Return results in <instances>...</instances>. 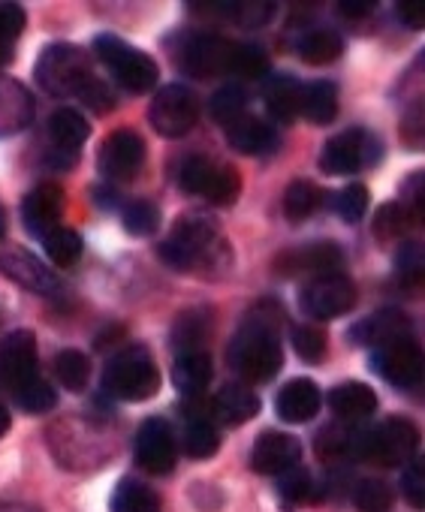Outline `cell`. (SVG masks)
Here are the masks:
<instances>
[{
	"label": "cell",
	"instance_id": "cell-1",
	"mask_svg": "<svg viewBox=\"0 0 425 512\" xmlns=\"http://www.w3.org/2000/svg\"><path fill=\"white\" fill-rule=\"evenodd\" d=\"M163 263L175 272L205 275V278H224L233 269V247L224 241L218 226L202 214L181 217L169 238L160 241Z\"/></svg>",
	"mask_w": 425,
	"mask_h": 512
},
{
	"label": "cell",
	"instance_id": "cell-2",
	"mask_svg": "<svg viewBox=\"0 0 425 512\" xmlns=\"http://www.w3.org/2000/svg\"><path fill=\"white\" fill-rule=\"evenodd\" d=\"M278 326H281V308L263 302L257 311H251L245 326L236 332L230 344V362L248 383H266L281 371L284 356H281Z\"/></svg>",
	"mask_w": 425,
	"mask_h": 512
},
{
	"label": "cell",
	"instance_id": "cell-3",
	"mask_svg": "<svg viewBox=\"0 0 425 512\" xmlns=\"http://www.w3.org/2000/svg\"><path fill=\"white\" fill-rule=\"evenodd\" d=\"M103 389L121 401H145L160 389V371L145 347H127L118 353L103 374Z\"/></svg>",
	"mask_w": 425,
	"mask_h": 512
},
{
	"label": "cell",
	"instance_id": "cell-4",
	"mask_svg": "<svg viewBox=\"0 0 425 512\" xmlns=\"http://www.w3.org/2000/svg\"><path fill=\"white\" fill-rule=\"evenodd\" d=\"M94 79L91 61L79 46L55 43L37 61V82L52 97H76Z\"/></svg>",
	"mask_w": 425,
	"mask_h": 512
},
{
	"label": "cell",
	"instance_id": "cell-5",
	"mask_svg": "<svg viewBox=\"0 0 425 512\" xmlns=\"http://www.w3.org/2000/svg\"><path fill=\"white\" fill-rule=\"evenodd\" d=\"M178 184L215 205H233L242 193V178L233 166H221L208 157H187L178 169Z\"/></svg>",
	"mask_w": 425,
	"mask_h": 512
},
{
	"label": "cell",
	"instance_id": "cell-6",
	"mask_svg": "<svg viewBox=\"0 0 425 512\" xmlns=\"http://www.w3.org/2000/svg\"><path fill=\"white\" fill-rule=\"evenodd\" d=\"M94 49H97V58L112 70V76H115L127 91L145 94V91H151V88L157 85V64H154L151 55L136 52V49H130L124 40L109 37V34L97 37Z\"/></svg>",
	"mask_w": 425,
	"mask_h": 512
},
{
	"label": "cell",
	"instance_id": "cell-7",
	"mask_svg": "<svg viewBox=\"0 0 425 512\" xmlns=\"http://www.w3.org/2000/svg\"><path fill=\"white\" fill-rule=\"evenodd\" d=\"M416 440V428L407 419H386L380 428L362 431L359 458L383 467H398L416 458Z\"/></svg>",
	"mask_w": 425,
	"mask_h": 512
},
{
	"label": "cell",
	"instance_id": "cell-8",
	"mask_svg": "<svg viewBox=\"0 0 425 512\" xmlns=\"http://www.w3.org/2000/svg\"><path fill=\"white\" fill-rule=\"evenodd\" d=\"M199 97L184 88V85H166L157 91V97L151 100L148 109V121L151 127L166 136V139H178L184 133H190L199 121Z\"/></svg>",
	"mask_w": 425,
	"mask_h": 512
},
{
	"label": "cell",
	"instance_id": "cell-9",
	"mask_svg": "<svg viewBox=\"0 0 425 512\" xmlns=\"http://www.w3.org/2000/svg\"><path fill=\"white\" fill-rule=\"evenodd\" d=\"M380 157V142L362 127H350L332 136L320 154V169L329 175H350L362 166H371Z\"/></svg>",
	"mask_w": 425,
	"mask_h": 512
},
{
	"label": "cell",
	"instance_id": "cell-10",
	"mask_svg": "<svg viewBox=\"0 0 425 512\" xmlns=\"http://www.w3.org/2000/svg\"><path fill=\"white\" fill-rule=\"evenodd\" d=\"M302 311L314 320H338L344 314L353 311L356 305V287L347 275L335 272V275H323V278H314L302 296Z\"/></svg>",
	"mask_w": 425,
	"mask_h": 512
},
{
	"label": "cell",
	"instance_id": "cell-11",
	"mask_svg": "<svg viewBox=\"0 0 425 512\" xmlns=\"http://www.w3.org/2000/svg\"><path fill=\"white\" fill-rule=\"evenodd\" d=\"M344 266V253L338 244L332 241H317V244H305L296 250H284L275 260V272L281 278H299V275H335Z\"/></svg>",
	"mask_w": 425,
	"mask_h": 512
},
{
	"label": "cell",
	"instance_id": "cell-12",
	"mask_svg": "<svg viewBox=\"0 0 425 512\" xmlns=\"http://www.w3.org/2000/svg\"><path fill=\"white\" fill-rule=\"evenodd\" d=\"M100 172L112 181H133L145 166V142L133 130H115L100 148Z\"/></svg>",
	"mask_w": 425,
	"mask_h": 512
},
{
	"label": "cell",
	"instance_id": "cell-13",
	"mask_svg": "<svg viewBox=\"0 0 425 512\" xmlns=\"http://www.w3.org/2000/svg\"><path fill=\"white\" fill-rule=\"evenodd\" d=\"M371 371L380 374L395 389H413L422 377V353L410 338L386 344V347L374 350Z\"/></svg>",
	"mask_w": 425,
	"mask_h": 512
},
{
	"label": "cell",
	"instance_id": "cell-14",
	"mask_svg": "<svg viewBox=\"0 0 425 512\" xmlns=\"http://www.w3.org/2000/svg\"><path fill=\"white\" fill-rule=\"evenodd\" d=\"M133 449H136L139 467L148 470V473H154V476L172 473L175 458H178V446H175L172 428H169L163 419H148V422H142V428L136 431Z\"/></svg>",
	"mask_w": 425,
	"mask_h": 512
},
{
	"label": "cell",
	"instance_id": "cell-15",
	"mask_svg": "<svg viewBox=\"0 0 425 512\" xmlns=\"http://www.w3.org/2000/svg\"><path fill=\"white\" fill-rule=\"evenodd\" d=\"M233 46L218 34H196L184 43L181 52V64L190 76L196 79H211V76H221L230 73V58H233Z\"/></svg>",
	"mask_w": 425,
	"mask_h": 512
},
{
	"label": "cell",
	"instance_id": "cell-16",
	"mask_svg": "<svg viewBox=\"0 0 425 512\" xmlns=\"http://www.w3.org/2000/svg\"><path fill=\"white\" fill-rule=\"evenodd\" d=\"M37 338L31 332H13L4 347H0V380L7 383V389H19L28 380L40 377L37 374Z\"/></svg>",
	"mask_w": 425,
	"mask_h": 512
},
{
	"label": "cell",
	"instance_id": "cell-17",
	"mask_svg": "<svg viewBox=\"0 0 425 512\" xmlns=\"http://www.w3.org/2000/svg\"><path fill=\"white\" fill-rule=\"evenodd\" d=\"M302 458V443L290 434L266 431L251 449V467L266 476H281L293 470Z\"/></svg>",
	"mask_w": 425,
	"mask_h": 512
},
{
	"label": "cell",
	"instance_id": "cell-18",
	"mask_svg": "<svg viewBox=\"0 0 425 512\" xmlns=\"http://www.w3.org/2000/svg\"><path fill=\"white\" fill-rule=\"evenodd\" d=\"M0 269H4V275L10 281H16L19 287H25L34 296H55L61 290L58 278L37 260V256H31L25 250H13V253L0 256Z\"/></svg>",
	"mask_w": 425,
	"mask_h": 512
},
{
	"label": "cell",
	"instance_id": "cell-19",
	"mask_svg": "<svg viewBox=\"0 0 425 512\" xmlns=\"http://www.w3.org/2000/svg\"><path fill=\"white\" fill-rule=\"evenodd\" d=\"M25 229L37 238H46L52 229L61 226V190L55 184H43L34 193H28L22 205Z\"/></svg>",
	"mask_w": 425,
	"mask_h": 512
},
{
	"label": "cell",
	"instance_id": "cell-20",
	"mask_svg": "<svg viewBox=\"0 0 425 512\" xmlns=\"http://www.w3.org/2000/svg\"><path fill=\"white\" fill-rule=\"evenodd\" d=\"M350 338L362 347H386V344H395V341H404L410 338V320L401 314V311H380L362 323L353 326Z\"/></svg>",
	"mask_w": 425,
	"mask_h": 512
},
{
	"label": "cell",
	"instance_id": "cell-21",
	"mask_svg": "<svg viewBox=\"0 0 425 512\" xmlns=\"http://www.w3.org/2000/svg\"><path fill=\"white\" fill-rule=\"evenodd\" d=\"M320 404H323V395L320 389L314 386V380H290L281 392H278V416L290 425H302V422H311L317 413H320Z\"/></svg>",
	"mask_w": 425,
	"mask_h": 512
},
{
	"label": "cell",
	"instance_id": "cell-22",
	"mask_svg": "<svg viewBox=\"0 0 425 512\" xmlns=\"http://www.w3.org/2000/svg\"><path fill=\"white\" fill-rule=\"evenodd\" d=\"M34 118V100L28 88L16 79L0 76V136L25 130Z\"/></svg>",
	"mask_w": 425,
	"mask_h": 512
},
{
	"label": "cell",
	"instance_id": "cell-23",
	"mask_svg": "<svg viewBox=\"0 0 425 512\" xmlns=\"http://www.w3.org/2000/svg\"><path fill=\"white\" fill-rule=\"evenodd\" d=\"M227 136H230V145H233L236 151L251 154V157L269 154V151H275V148L281 145V139H278V133H275L272 124L257 121V118H248V115L239 118L236 124H230V127H227Z\"/></svg>",
	"mask_w": 425,
	"mask_h": 512
},
{
	"label": "cell",
	"instance_id": "cell-24",
	"mask_svg": "<svg viewBox=\"0 0 425 512\" xmlns=\"http://www.w3.org/2000/svg\"><path fill=\"white\" fill-rule=\"evenodd\" d=\"M329 407H332L341 419H347V422H362V419L374 416V410H377V395H374L371 386L353 380V383H341L338 389L329 392Z\"/></svg>",
	"mask_w": 425,
	"mask_h": 512
},
{
	"label": "cell",
	"instance_id": "cell-25",
	"mask_svg": "<svg viewBox=\"0 0 425 512\" xmlns=\"http://www.w3.org/2000/svg\"><path fill=\"white\" fill-rule=\"evenodd\" d=\"M211 332H215V323H211L208 311H184L172 323V347L178 356L181 353H202Z\"/></svg>",
	"mask_w": 425,
	"mask_h": 512
},
{
	"label": "cell",
	"instance_id": "cell-26",
	"mask_svg": "<svg viewBox=\"0 0 425 512\" xmlns=\"http://www.w3.org/2000/svg\"><path fill=\"white\" fill-rule=\"evenodd\" d=\"M211 410L227 425H245L260 413V398L248 386H224L211 401Z\"/></svg>",
	"mask_w": 425,
	"mask_h": 512
},
{
	"label": "cell",
	"instance_id": "cell-27",
	"mask_svg": "<svg viewBox=\"0 0 425 512\" xmlns=\"http://www.w3.org/2000/svg\"><path fill=\"white\" fill-rule=\"evenodd\" d=\"M299 112L311 124H332L338 115V88L332 82H311L299 91Z\"/></svg>",
	"mask_w": 425,
	"mask_h": 512
},
{
	"label": "cell",
	"instance_id": "cell-28",
	"mask_svg": "<svg viewBox=\"0 0 425 512\" xmlns=\"http://www.w3.org/2000/svg\"><path fill=\"white\" fill-rule=\"evenodd\" d=\"M211 380V356L202 353H181L172 365V383L184 395H199Z\"/></svg>",
	"mask_w": 425,
	"mask_h": 512
},
{
	"label": "cell",
	"instance_id": "cell-29",
	"mask_svg": "<svg viewBox=\"0 0 425 512\" xmlns=\"http://www.w3.org/2000/svg\"><path fill=\"white\" fill-rule=\"evenodd\" d=\"M49 136H52V142L61 151H76L91 136V127H88V121L76 109H58L49 118Z\"/></svg>",
	"mask_w": 425,
	"mask_h": 512
},
{
	"label": "cell",
	"instance_id": "cell-30",
	"mask_svg": "<svg viewBox=\"0 0 425 512\" xmlns=\"http://www.w3.org/2000/svg\"><path fill=\"white\" fill-rule=\"evenodd\" d=\"M362 431H350V425H329L317 434V455L323 461L335 458H359Z\"/></svg>",
	"mask_w": 425,
	"mask_h": 512
},
{
	"label": "cell",
	"instance_id": "cell-31",
	"mask_svg": "<svg viewBox=\"0 0 425 512\" xmlns=\"http://www.w3.org/2000/svg\"><path fill=\"white\" fill-rule=\"evenodd\" d=\"M299 91L302 85L290 76H278L266 88V109L278 124H290L299 115Z\"/></svg>",
	"mask_w": 425,
	"mask_h": 512
},
{
	"label": "cell",
	"instance_id": "cell-32",
	"mask_svg": "<svg viewBox=\"0 0 425 512\" xmlns=\"http://www.w3.org/2000/svg\"><path fill=\"white\" fill-rule=\"evenodd\" d=\"M112 512H160V497L136 479H121L112 494Z\"/></svg>",
	"mask_w": 425,
	"mask_h": 512
},
{
	"label": "cell",
	"instance_id": "cell-33",
	"mask_svg": "<svg viewBox=\"0 0 425 512\" xmlns=\"http://www.w3.org/2000/svg\"><path fill=\"white\" fill-rule=\"evenodd\" d=\"M218 449H221V434L205 416H196V419L187 422V428H184V452L193 461H205V458L215 455Z\"/></svg>",
	"mask_w": 425,
	"mask_h": 512
},
{
	"label": "cell",
	"instance_id": "cell-34",
	"mask_svg": "<svg viewBox=\"0 0 425 512\" xmlns=\"http://www.w3.org/2000/svg\"><path fill=\"white\" fill-rule=\"evenodd\" d=\"M341 49H344L341 37H338L335 31H326V28L311 31V34H305V37L299 40V58H302L305 64H314V67L332 64V61L341 55Z\"/></svg>",
	"mask_w": 425,
	"mask_h": 512
},
{
	"label": "cell",
	"instance_id": "cell-35",
	"mask_svg": "<svg viewBox=\"0 0 425 512\" xmlns=\"http://www.w3.org/2000/svg\"><path fill=\"white\" fill-rule=\"evenodd\" d=\"M320 205H323V190L311 181H293L284 193V214L293 223L308 220Z\"/></svg>",
	"mask_w": 425,
	"mask_h": 512
},
{
	"label": "cell",
	"instance_id": "cell-36",
	"mask_svg": "<svg viewBox=\"0 0 425 512\" xmlns=\"http://www.w3.org/2000/svg\"><path fill=\"white\" fill-rule=\"evenodd\" d=\"M413 214L404 202H386L377 208L374 214V235L380 241H395V238H404L407 229L413 226Z\"/></svg>",
	"mask_w": 425,
	"mask_h": 512
},
{
	"label": "cell",
	"instance_id": "cell-37",
	"mask_svg": "<svg viewBox=\"0 0 425 512\" xmlns=\"http://www.w3.org/2000/svg\"><path fill=\"white\" fill-rule=\"evenodd\" d=\"M43 241H46L49 260H52L55 266L70 269V266L79 263V256H82V238H79V232H73V229H67V226H58V229H52Z\"/></svg>",
	"mask_w": 425,
	"mask_h": 512
},
{
	"label": "cell",
	"instance_id": "cell-38",
	"mask_svg": "<svg viewBox=\"0 0 425 512\" xmlns=\"http://www.w3.org/2000/svg\"><path fill=\"white\" fill-rule=\"evenodd\" d=\"M55 374H58V380H61V386L67 389V392H85V386H88V377H91V365H88V359H85V353H79V350H64V353H58V359H55Z\"/></svg>",
	"mask_w": 425,
	"mask_h": 512
},
{
	"label": "cell",
	"instance_id": "cell-39",
	"mask_svg": "<svg viewBox=\"0 0 425 512\" xmlns=\"http://www.w3.org/2000/svg\"><path fill=\"white\" fill-rule=\"evenodd\" d=\"M208 109H211V115H215V121H221V124L230 127V124H236L239 118H245L248 94H245L242 85H227V88H221L215 97H211Z\"/></svg>",
	"mask_w": 425,
	"mask_h": 512
},
{
	"label": "cell",
	"instance_id": "cell-40",
	"mask_svg": "<svg viewBox=\"0 0 425 512\" xmlns=\"http://www.w3.org/2000/svg\"><path fill=\"white\" fill-rule=\"evenodd\" d=\"M25 31V10L19 4H0V67L13 61V43Z\"/></svg>",
	"mask_w": 425,
	"mask_h": 512
},
{
	"label": "cell",
	"instance_id": "cell-41",
	"mask_svg": "<svg viewBox=\"0 0 425 512\" xmlns=\"http://www.w3.org/2000/svg\"><path fill=\"white\" fill-rule=\"evenodd\" d=\"M278 494H281V500H284L287 509L308 503V500L314 497V482H311L308 470L293 467V470L281 473V479H278Z\"/></svg>",
	"mask_w": 425,
	"mask_h": 512
},
{
	"label": "cell",
	"instance_id": "cell-42",
	"mask_svg": "<svg viewBox=\"0 0 425 512\" xmlns=\"http://www.w3.org/2000/svg\"><path fill=\"white\" fill-rule=\"evenodd\" d=\"M230 70L245 76V79H263L269 73V55L260 46H233V58H230Z\"/></svg>",
	"mask_w": 425,
	"mask_h": 512
},
{
	"label": "cell",
	"instance_id": "cell-43",
	"mask_svg": "<svg viewBox=\"0 0 425 512\" xmlns=\"http://www.w3.org/2000/svg\"><path fill=\"white\" fill-rule=\"evenodd\" d=\"M16 398H19V404L28 410V413H46V410H52L55 407V389L46 383V380H40V377H34V380H28L25 386H19L16 389Z\"/></svg>",
	"mask_w": 425,
	"mask_h": 512
},
{
	"label": "cell",
	"instance_id": "cell-44",
	"mask_svg": "<svg viewBox=\"0 0 425 512\" xmlns=\"http://www.w3.org/2000/svg\"><path fill=\"white\" fill-rule=\"evenodd\" d=\"M157 223H160V211L145 199H136L124 208V229L133 235H151Z\"/></svg>",
	"mask_w": 425,
	"mask_h": 512
},
{
	"label": "cell",
	"instance_id": "cell-45",
	"mask_svg": "<svg viewBox=\"0 0 425 512\" xmlns=\"http://www.w3.org/2000/svg\"><path fill=\"white\" fill-rule=\"evenodd\" d=\"M356 506L362 512H386L392 506V488L380 479H362L356 488Z\"/></svg>",
	"mask_w": 425,
	"mask_h": 512
},
{
	"label": "cell",
	"instance_id": "cell-46",
	"mask_svg": "<svg viewBox=\"0 0 425 512\" xmlns=\"http://www.w3.org/2000/svg\"><path fill=\"white\" fill-rule=\"evenodd\" d=\"M293 347L305 362H320L326 356V335L314 326H296L293 329Z\"/></svg>",
	"mask_w": 425,
	"mask_h": 512
},
{
	"label": "cell",
	"instance_id": "cell-47",
	"mask_svg": "<svg viewBox=\"0 0 425 512\" xmlns=\"http://www.w3.org/2000/svg\"><path fill=\"white\" fill-rule=\"evenodd\" d=\"M338 214L347 220V223H359L368 211V190L365 184H350L338 193Z\"/></svg>",
	"mask_w": 425,
	"mask_h": 512
},
{
	"label": "cell",
	"instance_id": "cell-48",
	"mask_svg": "<svg viewBox=\"0 0 425 512\" xmlns=\"http://www.w3.org/2000/svg\"><path fill=\"white\" fill-rule=\"evenodd\" d=\"M221 13L233 16L242 28H263L275 16V7L272 4H236V7H224Z\"/></svg>",
	"mask_w": 425,
	"mask_h": 512
},
{
	"label": "cell",
	"instance_id": "cell-49",
	"mask_svg": "<svg viewBox=\"0 0 425 512\" xmlns=\"http://www.w3.org/2000/svg\"><path fill=\"white\" fill-rule=\"evenodd\" d=\"M395 266H398V275H401L407 284H419V278H422V250H419V244L407 241V244L398 250Z\"/></svg>",
	"mask_w": 425,
	"mask_h": 512
},
{
	"label": "cell",
	"instance_id": "cell-50",
	"mask_svg": "<svg viewBox=\"0 0 425 512\" xmlns=\"http://www.w3.org/2000/svg\"><path fill=\"white\" fill-rule=\"evenodd\" d=\"M401 488H404V497L410 500L413 509H422V506H425V476H422V464H419V461H413V464L404 470Z\"/></svg>",
	"mask_w": 425,
	"mask_h": 512
},
{
	"label": "cell",
	"instance_id": "cell-51",
	"mask_svg": "<svg viewBox=\"0 0 425 512\" xmlns=\"http://www.w3.org/2000/svg\"><path fill=\"white\" fill-rule=\"evenodd\" d=\"M85 106H91L94 112H109L112 106H115V100H112V91L100 82V79H91L79 94H76Z\"/></svg>",
	"mask_w": 425,
	"mask_h": 512
},
{
	"label": "cell",
	"instance_id": "cell-52",
	"mask_svg": "<svg viewBox=\"0 0 425 512\" xmlns=\"http://www.w3.org/2000/svg\"><path fill=\"white\" fill-rule=\"evenodd\" d=\"M338 10H341V16H347V19H362V16H368L374 7H371V4H341Z\"/></svg>",
	"mask_w": 425,
	"mask_h": 512
},
{
	"label": "cell",
	"instance_id": "cell-53",
	"mask_svg": "<svg viewBox=\"0 0 425 512\" xmlns=\"http://www.w3.org/2000/svg\"><path fill=\"white\" fill-rule=\"evenodd\" d=\"M398 16L404 19L407 28H413V31L422 28V13H419V10H413V7H398Z\"/></svg>",
	"mask_w": 425,
	"mask_h": 512
},
{
	"label": "cell",
	"instance_id": "cell-54",
	"mask_svg": "<svg viewBox=\"0 0 425 512\" xmlns=\"http://www.w3.org/2000/svg\"><path fill=\"white\" fill-rule=\"evenodd\" d=\"M0 512H40V509L28 503H0Z\"/></svg>",
	"mask_w": 425,
	"mask_h": 512
},
{
	"label": "cell",
	"instance_id": "cell-55",
	"mask_svg": "<svg viewBox=\"0 0 425 512\" xmlns=\"http://www.w3.org/2000/svg\"><path fill=\"white\" fill-rule=\"evenodd\" d=\"M97 202H100V205H109V208H112V205L118 202V196H115V190H97Z\"/></svg>",
	"mask_w": 425,
	"mask_h": 512
},
{
	"label": "cell",
	"instance_id": "cell-56",
	"mask_svg": "<svg viewBox=\"0 0 425 512\" xmlns=\"http://www.w3.org/2000/svg\"><path fill=\"white\" fill-rule=\"evenodd\" d=\"M10 431V410L0 404V437H4Z\"/></svg>",
	"mask_w": 425,
	"mask_h": 512
},
{
	"label": "cell",
	"instance_id": "cell-57",
	"mask_svg": "<svg viewBox=\"0 0 425 512\" xmlns=\"http://www.w3.org/2000/svg\"><path fill=\"white\" fill-rule=\"evenodd\" d=\"M7 235V214H4V208H0V238Z\"/></svg>",
	"mask_w": 425,
	"mask_h": 512
}]
</instances>
